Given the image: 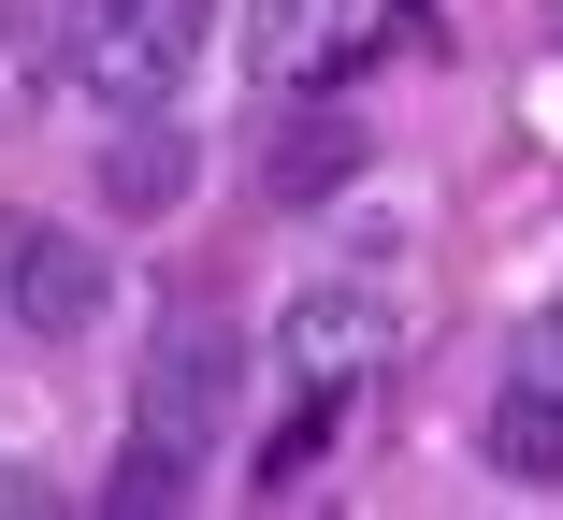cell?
Instances as JSON below:
<instances>
[{
    "label": "cell",
    "mask_w": 563,
    "mask_h": 520,
    "mask_svg": "<svg viewBox=\"0 0 563 520\" xmlns=\"http://www.w3.org/2000/svg\"><path fill=\"white\" fill-rule=\"evenodd\" d=\"M188 188H202V131H174V101L101 131V218H174Z\"/></svg>",
    "instance_id": "5b68a950"
},
{
    "label": "cell",
    "mask_w": 563,
    "mask_h": 520,
    "mask_svg": "<svg viewBox=\"0 0 563 520\" xmlns=\"http://www.w3.org/2000/svg\"><path fill=\"white\" fill-rule=\"evenodd\" d=\"M390 347H405V319H390L376 275H318V289H289V319H275V362L303 390H332V405H347L362 376H390Z\"/></svg>",
    "instance_id": "277c9868"
},
{
    "label": "cell",
    "mask_w": 563,
    "mask_h": 520,
    "mask_svg": "<svg viewBox=\"0 0 563 520\" xmlns=\"http://www.w3.org/2000/svg\"><path fill=\"white\" fill-rule=\"evenodd\" d=\"M477 449H492L506 491H563V390L506 376V390H492V420H477Z\"/></svg>",
    "instance_id": "ba28073f"
},
{
    "label": "cell",
    "mask_w": 563,
    "mask_h": 520,
    "mask_svg": "<svg viewBox=\"0 0 563 520\" xmlns=\"http://www.w3.org/2000/svg\"><path fill=\"white\" fill-rule=\"evenodd\" d=\"M232 405H246V333L217 319V303H174V319H159V347H145V376H131V420L217 463Z\"/></svg>",
    "instance_id": "7a4b0ae2"
},
{
    "label": "cell",
    "mask_w": 563,
    "mask_h": 520,
    "mask_svg": "<svg viewBox=\"0 0 563 520\" xmlns=\"http://www.w3.org/2000/svg\"><path fill=\"white\" fill-rule=\"evenodd\" d=\"M44 87H58V15L44 0H0V117H30Z\"/></svg>",
    "instance_id": "30bf717a"
},
{
    "label": "cell",
    "mask_w": 563,
    "mask_h": 520,
    "mask_svg": "<svg viewBox=\"0 0 563 520\" xmlns=\"http://www.w3.org/2000/svg\"><path fill=\"white\" fill-rule=\"evenodd\" d=\"M362 188V117H275L261 145V202H289V218H318V202Z\"/></svg>",
    "instance_id": "8992f818"
},
{
    "label": "cell",
    "mask_w": 563,
    "mask_h": 520,
    "mask_svg": "<svg viewBox=\"0 0 563 520\" xmlns=\"http://www.w3.org/2000/svg\"><path fill=\"white\" fill-rule=\"evenodd\" d=\"M549 30H563V0H549Z\"/></svg>",
    "instance_id": "7c38bea8"
},
{
    "label": "cell",
    "mask_w": 563,
    "mask_h": 520,
    "mask_svg": "<svg viewBox=\"0 0 563 520\" xmlns=\"http://www.w3.org/2000/svg\"><path fill=\"white\" fill-rule=\"evenodd\" d=\"M101 303H117V261H101L73 218H0V319L15 333L73 347V333H101Z\"/></svg>",
    "instance_id": "3957f363"
},
{
    "label": "cell",
    "mask_w": 563,
    "mask_h": 520,
    "mask_svg": "<svg viewBox=\"0 0 563 520\" xmlns=\"http://www.w3.org/2000/svg\"><path fill=\"white\" fill-rule=\"evenodd\" d=\"M217 44V0H58V87H87L101 117L174 101Z\"/></svg>",
    "instance_id": "6da1fadb"
},
{
    "label": "cell",
    "mask_w": 563,
    "mask_h": 520,
    "mask_svg": "<svg viewBox=\"0 0 563 520\" xmlns=\"http://www.w3.org/2000/svg\"><path fill=\"white\" fill-rule=\"evenodd\" d=\"M520 376H534V390H563V319H534V333H520Z\"/></svg>",
    "instance_id": "8fae6325"
},
{
    "label": "cell",
    "mask_w": 563,
    "mask_h": 520,
    "mask_svg": "<svg viewBox=\"0 0 563 520\" xmlns=\"http://www.w3.org/2000/svg\"><path fill=\"white\" fill-rule=\"evenodd\" d=\"M188 491H202V449H174V434H145V420H131V449L101 463V506L159 520V506H188Z\"/></svg>",
    "instance_id": "9c48e42d"
},
{
    "label": "cell",
    "mask_w": 563,
    "mask_h": 520,
    "mask_svg": "<svg viewBox=\"0 0 563 520\" xmlns=\"http://www.w3.org/2000/svg\"><path fill=\"white\" fill-rule=\"evenodd\" d=\"M347 44H362V0H261V15H246V58H261L275 87L347 73Z\"/></svg>",
    "instance_id": "52a82bcc"
}]
</instances>
